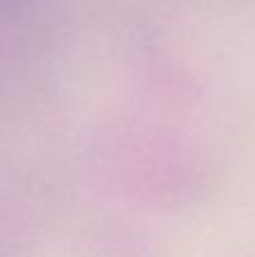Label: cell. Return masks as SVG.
<instances>
[{
    "label": "cell",
    "instance_id": "cell-1",
    "mask_svg": "<svg viewBox=\"0 0 255 257\" xmlns=\"http://www.w3.org/2000/svg\"><path fill=\"white\" fill-rule=\"evenodd\" d=\"M25 0H0V16H7V14H12L14 9L18 7V5H23Z\"/></svg>",
    "mask_w": 255,
    "mask_h": 257
}]
</instances>
